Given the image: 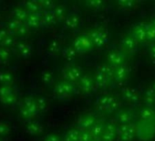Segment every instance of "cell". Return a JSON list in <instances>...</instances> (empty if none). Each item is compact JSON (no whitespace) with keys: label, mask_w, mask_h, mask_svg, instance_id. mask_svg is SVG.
Returning a JSON list of instances; mask_svg holds the SVG:
<instances>
[{"label":"cell","mask_w":155,"mask_h":141,"mask_svg":"<svg viewBox=\"0 0 155 141\" xmlns=\"http://www.w3.org/2000/svg\"><path fill=\"white\" fill-rule=\"evenodd\" d=\"M96 109L103 114H111L116 112L120 106V103L113 95H102L95 103Z\"/></svg>","instance_id":"obj_1"},{"label":"cell","mask_w":155,"mask_h":141,"mask_svg":"<svg viewBox=\"0 0 155 141\" xmlns=\"http://www.w3.org/2000/svg\"><path fill=\"white\" fill-rule=\"evenodd\" d=\"M72 47L75 49L78 54H83L92 50L94 45L89 33H82L75 38L72 43Z\"/></svg>","instance_id":"obj_2"},{"label":"cell","mask_w":155,"mask_h":141,"mask_svg":"<svg viewBox=\"0 0 155 141\" xmlns=\"http://www.w3.org/2000/svg\"><path fill=\"white\" fill-rule=\"evenodd\" d=\"M77 93V88L75 86V84L62 81L56 84L54 88V95L58 99L60 100H66L72 95H74Z\"/></svg>","instance_id":"obj_3"},{"label":"cell","mask_w":155,"mask_h":141,"mask_svg":"<svg viewBox=\"0 0 155 141\" xmlns=\"http://www.w3.org/2000/svg\"><path fill=\"white\" fill-rule=\"evenodd\" d=\"M137 136V125L131 123L129 125L118 126L117 141H133Z\"/></svg>","instance_id":"obj_4"},{"label":"cell","mask_w":155,"mask_h":141,"mask_svg":"<svg viewBox=\"0 0 155 141\" xmlns=\"http://www.w3.org/2000/svg\"><path fill=\"white\" fill-rule=\"evenodd\" d=\"M82 72L80 69V67H78L76 65H68L63 68L62 70V77L64 81L75 84L77 82H79L80 79L82 77Z\"/></svg>","instance_id":"obj_5"},{"label":"cell","mask_w":155,"mask_h":141,"mask_svg":"<svg viewBox=\"0 0 155 141\" xmlns=\"http://www.w3.org/2000/svg\"><path fill=\"white\" fill-rule=\"evenodd\" d=\"M89 35L92 40V43L94 47L97 48H101L104 45L107 44L109 40V34L108 31L105 29L99 28V29H94L89 32Z\"/></svg>","instance_id":"obj_6"},{"label":"cell","mask_w":155,"mask_h":141,"mask_svg":"<svg viewBox=\"0 0 155 141\" xmlns=\"http://www.w3.org/2000/svg\"><path fill=\"white\" fill-rule=\"evenodd\" d=\"M155 134V121L154 122H142L140 121L137 125V136L141 140H147L153 136Z\"/></svg>","instance_id":"obj_7"},{"label":"cell","mask_w":155,"mask_h":141,"mask_svg":"<svg viewBox=\"0 0 155 141\" xmlns=\"http://www.w3.org/2000/svg\"><path fill=\"white\" fill-rule=\"evenodd\" d=\"M98 119L93 114H85L77 120L76 127L80 131H91V128L97 124Z\"/></svg>","instance_id":"obj_8"},{"label":"cell","mask_w":155,"mask_h":141,"mask_svg":"<svg viewBox=\"0 0 155 141\" xmlns=\"http://www.w3.org/2000/svg\"><path fill=\"white\" fill-rule=\"evenodd\" d=\"M120 50L126 55H132L137 50L138 41L131 35H128L120 40Z\"/></svg>","instance_id":"obj_9"},{"label":"cell","mask_w":155,"mask_h":141,"mask_svg":"<svg viewBox=\"0 0 155 141\" xmlns=\"http://www.w3.org/2000/svg\"><path fill=\"white\" fill-rule=\"evenodd\" d=\"M78 88H79V91L83 95L91 94L96 88L93 77L90 76L89 74L82 75L80 81L78 82Z\"/></svg>","instance_id":"obj_10"},{"label":"cell","mask_w":155,"mask_h":141,"mask_svg":"<svg viewBox=\"0 0 155 141\" xmlns=\"http://www.w3.org/2000/svg\"><path fill=\"white\" fill-rule=\"evenodd\" d=\"M127 55L121 50H111L107 55V63L113 68H117L120 65L125 64Z\"/></svg>","instance_id":"obj_11"},{"label":"cell","mask_w":155,"mask_h":141,"mask_svg":"<svg viewBox=\"0 0 155 141\" xmlns=\"http://www.w3.org/2000/svg\"><path fill=\"white\" fill-rule=\"evenodd\" d=\"M121 98L128 104L135 105L140 101V95L139 92L133 87H123L120 92Z\"/></svg>","instance_id":"obj_12"},{"label":"cell","mask_w":155,"mask_h":141,"mask_svg":"<svg viewBox=\"0 0 155 141\" xmlns=\"http://www.w3.org/2000/svg\"><path fill=\"white\" fill-rule=\"evenodd\" d=\"M17 95L11 86H0V101L5 105H12L16 102Z\"/></svg>","instance_id":"obj_13"},{"label":"cell","mask_w":155,"mask_h":141,"mask_svg":"<svg viewBox=\"0 0 155 141\" xmlns=\"http://www.w3.org/2000/svg\"><path fill=\"white\" fill-rule=\"evenodd\" d=\"M118 125L113 122L105 123V131L101 136L100 141H117Z\"/></svg>","instance_id":"obj_14"},{"label":"cell","mask_w":155,"mask_h":141,"mask_svg":"<svg viewBox=\"0 0 155 141\" xmlns=\"http://www.w3.org/2000/svg\"><path fill=\"white\" fill-rule=\"evenodd\" d=\"M147 27L146 23H139L133 29L131 32V36L138 41V43H143L148 41L147 40Z\"/></svg>","instance_id":"obj_15"},{"label":"cell","mask_w":155,"mask_h":141,"mask_svg":"<svg viewBox=\"0 0 155 141\" xmlns=\"http://www.w3.org/2000/svg\"><path fill=\"white\" fill-rule=\"evenodd\" d=\"M133 118H134L133 113L129 109H120L116 113V115H115L116 123L119 126L131 124L133 121Z\"/></svg>","instance_id":"obj_16"},{"label":"cell","mask_w":155,"mask_h":141,"mask_svg":"<svg viewBox=\"0 0 155 141\" xmlns=\"http://www.w3.org/2000/svg\"><path fill=\"white\" fill-rule=\"evenodd\" d=\"M129 74H130V69L129 66L125 63L117 68H114L113 80L117 83H123L128 79Z\"/></svg>","instance_id":"obj_17"},{"label":"cell","mask_w":155,"mask_h":141,"mask_svg":"<svg viewBox=\"0 0 155 141\" xmlns=\"http://www.w3.org/2000/svg\"><path fill=\"white\" fill-rule=\"evenodd\" d=\"M139 117L142 122H154L155 109H153V107L143 106L139 111Z\"/></svg>","instance_id":"obj_18"},{"label":"cell","mask_w":155,"mask_h":141,"mask_svg":"<svg viewBox=\"0 0 155 141\" xmlns=\"http://www.w3.org/2000/svg\"><path fill=\"white\" fill-rule=\"evenodd\" d=\"M22 106L28 110V112L31 115L32 118L35 117L38 114V110L37 107V103H36V98L32 97V96H28L26 97L24 99L23 105Z\"/></svg>","instance_id":"obj_19"},{"label":"cell","mask_w":155,"mask_h":141,"mask_svg":"<svg viewBox=\"0 0 155 141\" xmlns=\"http://www.w3.org/2000/svg\"><path fill=\"white\" fill-rule=\"evenodd\" d=\"M93 79H94L95 86L98 89H106L110 85V83L111 81L110 78H108L106 75L102 74L100 72H96L94 74Z\"/></svg>","instance_id":"obj_20"},{"label":"cell","mask_w":155,"mask_h":141,"mask_svg":"<svg viewBox=\"0 0 155 141\" xmlns=\"http://www.w3.org/2000/svg\"><path fill=\"white\" fill-rule=\"evenodd\" d=\"M26 24L29 28L37 29L42 25V16L41 13H29V16L26 21Z\"/></svg>","instance_id":"obj_21"},{"label":"cell","mask_w":155,"mask_h":141,"mask_svg":"<svg viewBox=\"0 0 155 141\" xmlns=\"http://www.w3.org/2000/svg\"><path fill=\"white\" fill-rule=\"evenodd\" d=\"M26 131L30 136H39L43 132V126L39 122L31 121L27 125Z\"/></svg>","instance_id":"obj_22"},{"label":"cell","mask_w":155,"mask_h":141,"mask_svg":"<svg viewBox=\"0 0 155 141\" xmlns=\"http://www.w3.org/2000/svg\"><path fill=\"white\" fill-rule=\"evenodd\" d=\"M80 17L78 16L77 14H70L68 16H67V18L64 20V24L65 27L68 29H76L80 25Z\"/></svg>","instance_id":"obj_23"},{"label":"cell","mask_w":155,"mask_h":141,"mask_svg":"<svg viewBox=\"0 0 155 141\" xmlns=\"http://www.w3.org/2000/svg\"><path fill=\"white\" fill-rule=\"evenodd\" d=\"M42 16V24L45 26H52L55 25L58 21L53 10H48V11H43L41 13Z\"/></svg>","instance_id":"obj_24"},{"label":"cell","mask_w":155,"mask_h":141,"mask_svg":"<svg viewBox=\"0 0 155 141\" xmlns=\"http://www.w3.org/2000/svg\"><path fill=\"white\" fill-rule=\"evenodd\" d=\"M142 100H143L144 106L152 107L155 105V92L152 90L150 86L145 91Z\"/></svg>","instance_id":"obj_25"},{"label":"cell","mask_w":155,"mask_h":141,"mask_svg":"<svg viewBox=\"0 0 155 141\" xmlns=\"http://www.w3.org/2000/svg\"><path fill=\"white\" fill-rule=\"evenodd\" d=\"M105 131V123L103 122H101V121H98L97 124L91 128V130L90 131L93 139H98L100 140L101 136L103 135Z\"/></svg>","instance_id":"obj_26"},{"label":"cell","mask_w":155,"mask_h":141,"mask_svg":"<svg viewBox=\"0 0 155 141\" xmlns=\"http://www.w3.org/2000/svg\"><path fill=\"white\" fill-rule=\"evenodd\" d=\"M17 50L19 55L23 58H28L32 54V48L29 44L26 42H19L17 44Z\"/></svg>","instance_id":"obj_27"},{"label":"cell","mask_w":155,"mask_h":141,"mask_svg":"<svg viewBox=\"0 0 155 141\" xmlns=\"http://www.w3.org/2000/svg\"><path fill=\"white\" fill-rule=\"evenodd\" d=\"M97 72L101 73L102 74L106 75L110 80H113V74H114V68L110 66L109 63H101L97 67Z\"/></svg>","instance_id":"obj_28"},{"label":"cell","mask_w":155,"mask_h":141,"mask_svg":"<svg viewBox=\"0 0 155 141\" xmlns=\"http://www.w3.org/2000/svg\"><path fill=\"white\" fill-rule=\"evenodd\" d=\"M81 131H80L77 127L71 128L68 130L64 135V141H80Z\"/></svg>","instance_id":"obj_29"},{"label":"cell","mask_w":155,"mask_h":141,"mask_svg":"<svg viewBox=\"0 0 155 141\" xmlns=\"http://www.w3.org/2000/svg\"><path fill=\"white\" fill-rule=\"evenodd\" d=\"M13 16H14V19L21 23H24L27 21L29 16V13L26 9H16L13 12Z\"/></svg>","instance_id":"obj_30"},{"label":"cell","mask_w":155,"mask_h":141,"mask_svg":"<svg viewBox=\"0 0 155 141\" xmlns=\"http://www.w3.org/2000/svg\"><path fill=\"white\" fill-rule=\"evenodd\" d=\"M61 54L63 56V58L68 60V61H73L75 60V59L78 56V52L75 50V49L71 46V47H67L64 48L61 50Z\"/></svg>","instance_id":"obj_31"},{"label":"cell","mask_w":155,"mask_h":141,"mask_svg":"<svg viewBox=\"0 0 155 141\" xmlns=\"http://www.w3.org/2000/svg\"><path fill=\"white\" fill-rule=\"evenodd\" d=\"M13 74L8 70H2L0 72V84L3 85L10 86L13 83Z\"/></svg>","instance_id":"obj_32"},{"label":"cell","mask_w":155,"mask_h":141,"mask_svg":"<svg viewBox=\"0 0 155 141\" xmlns=\"http://www.w3.org/2000/svg\"><path fill=\"white\" fill-rule=\"evenodd\" d=\"M25 7L26 9L30 13H39V11L42 9L39 1H28L25 4Z\"/></svg>","instance_id":"obj_33"},{"label":"cell","mask_w":155,"mask_h":141,"mask_svg":"<svg viewBox=\"0 0 155 141\" xmlns=\"http://www.w3.org/2000/svg\"><path fill=\"white\" fill-rule=\"evenodd\" d=\"M53 12L58 19V21H61V20H65V19L67 18V11H66V8L64 6H57L55 7V9H53Z\"/></svg>","instance_id":"obj_34"},{"label":"cell","mask_w":155,"mask_h":141,"mask_svg":"<svg viewBox=\"0 0 155 141\" xmlns=\"http://www.w3.org/2000/svg\"><path fill=\"white\" fill-rule=\"evenodd\" d=\"M61 51V45L58 40H52L48 45V52L51 55H57Z\"/></svg>","instance_id":"obj_35"},{"label":"cell","mask_w":155,"mask_h":141,"mask_svg":"<svg viewBox=\"0 0 155 141\" xmlns=\"http://www.w3.org/2000/svg\"><path fill=\"white\" fill-rule=\"evenodd\" d=\"M36 103H37V107H38V113H43L48 109V102L44 97H42V96L37 97Z\"/></svg>","instance_id":"obj_36"},{"label":"cell","mask_w":155,"mask_h":141,"mask_svg":"<svg viewBox=\"0 0 155 141\" xmlns=\"http://www.w3.org/2000/svg\"><path fill=\"white\" fill-rule=\"evenodd\" d=\"M85 4L87 7L92 9H100L104 6V1L102 0H89V1H85Z\"/></svg>","instance_id":"obj_37"},{"label":"cell","mask_w":155,"mask_h":141,"mask_svg":"<svg viewBox=\"0 0 155 141\" xmlns=\"http://www.w3.org/2000/svg\"><path fill=\"white\" fill-rule=\"evenodd\" d=\"M41 80L43 82L44 84H47V85H49L53 83V74L49 70H45V72L42 73L41 74Z\"/></svg>","instance_id":"obj_38"},{"label":"cell","mask_w":155,"mask_h":141,"mask_svg":"<svg viewBox=\"0 0 155 141\" xmlns=\"http://www.w3.org/2000/svg\"><path fill=\"white\" fill-rule=\"evenodd\" d=\"M39 2H40L41 9H42L44 11L53 10V9H55L54 2L51 1V0H42V1H39Z\"/></svg>","instance_id":"obj_39"},{"label":"cell","mask_w":155,"mask_h":141,"mask_svg":"<svg viewBox=\"0 0 155 141\" xmlns=\"http://www.w3.org/2000/svg\"><path fill=\"white\" fill-rule=\"evenodd\" d=\"M10 56V51L8 48L0 46V60L1 61H7Z\"/></svg>","instance_id":"obj_40"},{"label":"cell","mask_w":155,"mask_h":141,"mask_svg":"<svg viewBox=\"0 0 155 141\" xmlns=\"http://www.w3.org/2000/svg\"><path fill=\"white\" fill-rule=\"evenodd\" d=\"M21 25V22L16 20V19H13V20H10L8 23V29L12 33V34H15L17 29H18V27Z\"/></svg>","instance_id":"obj_41"},{"label":"cell","mask_w":155,"mask_h":141,"mask_svg":"<svg viewBox=\"0 0 155 141\" xmlns=\"http://www.w3.org/2000/svg\"><path fill=\"white\" fill-rule=\"evenodd\" d=\"M147 40L148 41L155 42V28L150 24H148L147 27Z\"/></svg>","instance_id":"obj_42"},{"label":"cell","mask_w":155,"mask_h":141,"mask_svg":"<svg viewBox=\"0 0 155 141\" xmlns=\"http://www.w3.org/2000/svg\"><path fill=\"white\" fill-rule=\"evenodd\" d=\"M29 27L27 25V24H25V23H21V25L18 27V29H17V31H16V33L15 34H17V35H18V36H26V35H28V31H29V29H28Z\"/></svg>","instance_id":"obj_43"},{"label":"cell","mask_w":155,"mask_h":141,"mask_svg":"<svg viewBox=\"0 0 155 141\" xmlns=\"http://www.w3.org/2000/svg\"><path fill=\"white\" fill-rule=\"evenodd\" d=\"M10 132V126L8 123L0 121V136H7Z\"/></svg>","instance_id":"obj_44"},{"label":"cell","mask_w":155,"mask_h":141,"mask_svg":"<svg viewBox=\"0 0 155 141\" xmlns=\"http://www.w3.org/2000/svg\"><path fill=\"white\" fill-rule=\"evenodd\" d=\"M9 37H12V33L8 29H0V45H2L3 42Z\"/></svg>","instance_id":"obj_45"},{"label":"cell","mask_w":155,"mask_h":141,"mask_svg":"<svg viewBox=\"0 0 155 141\" xmlns=\"http://www.w3.org/2000/svg\"><path fill=\"white\" fill-rule=\"evenodd\" d=\"M93 139L90 131H82L81 134L80 141H91Z\"/></svg>","instance_id":"obj_46"},{"label":"cell","mask_w":155,"mask_h":141,"mask_svg":"<svg viewBox=\"0 0 155 141\" xmlns=\"http://www.w3.org/2000/svg\"><path fill=\"white\" fill-rule=\"evenodd\" d=\"M134 1L131 0H125V1H118V5L123 9H130L134 6Z\"/></svg>","instance_id":"obj_47"},{"label":"cell","mask_w":155,"mask_h":141,"mask_svg":"<svg viewBox=\"0 0 155 141\" xmlns=\"http://www.w3.org/2000/svg\"><path fill=\"white\" fill-rule=\"evenodd\" d=\"M43 141H62L61 137L56 134H49L48 135Z\"/></svg>","instance_id":"obj_48"},{"label":"cell","mask_w":155,"mask_h":141,"mask_svg":"<svg viewBox=\"0 0 155 141\" xmlns=\"http://www.w3.org/2000/svg\"><path fill=\"white\" fill-rule=\"evenodd\" d=\"M149 54H150V58H151L153 60H155V44H153V45L150 48V50H149Z\"/></svg>","instance_id":"obj_49"},{"label":"cell","mask_w":155,"mask_h":141,"mask_svg":"<svg viewBox=\"0 0 155 141\" xmlns=\"http://www.w3.org/2000/svg\"><path fill=\"white\" fill-rule=\"evenodd\" d=\"M150 87H151V88H152V90H153V91L155 92V82H154V83L152 84V85H151Z\"/></svg>","instance_id":"obj_50"},{"label":"cell","mask_w":155,"mask_h":141,"mask_svg":"<svg viewBox=\"0 0 155 141\" xmlns=\"http://www.w3.org/2000/svg\"><path fill=\"white\" fill-rule=\"evenodd\" d=\"M150 25H152V26H153V27L155 28V19H154V20H152V21H151V22H150Z\"/></svg>","instance_id":"obj_51"},{"label":"cell","mask_w":155,"mask_h":141,"mask_svg":"<svg viewBox=\"0 0 155 141\" xmlns=\"http://www.w3.org/2000/svg\"><path fill=\"white\" fill-rule=\"evenodd\" d=\"M91 141H100V140H98V139H92Z\"/></svg>","instance_id":"obj_52"},{"label":"cell","mask_w":155,"mask_h":141,"mask_svg":"<svg viewBox=\"0 0 155 141\" xmlns=\"http://www.w3.org/2000/svg\"><path fill=\"white\" fill-rule=\"evenodd\" d=\"M0 141H2V140H1V138H0Z\"/></svg>","instance_id":"obj_53"}]
</instances>
